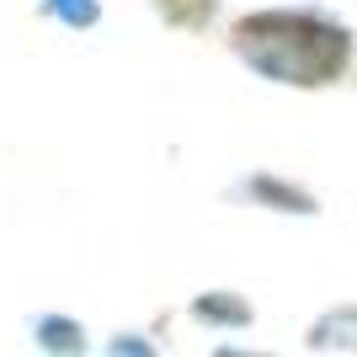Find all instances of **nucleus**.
<instances>
[{"label": "nucleus", "mask_w": 357, "mask_h": 357, "mask_svg": "<svg viewBox=\"0 0 357 357\" xmlns=\"http://www.w3.org/2000/svg\"><path fill=\"white\" fill-rule=\"evenodd\" d=\"M235 48L272 80H294V86H326L347 70V38L314 16H245V22H235Z\"/></svg>", "instance_id": "nucleus-1"}, {"label": "nucleus", "mask_w": 357, "mask_h": 357, "mask_svg": "<svg viewBox=\"0 0 357 357\" xmlns=\"http://www.w3.org/2000/svg\"><path fill=\"white\" fill-rule=\"evenodd\" d=\"M171 6V16H181V22H197V16L208 11V0H165Z\"/></svg>", "instance_id": "nucleus-2"}]
</instances>
